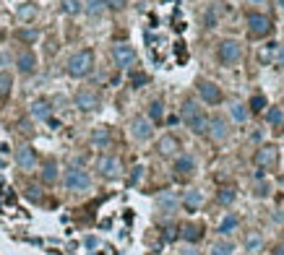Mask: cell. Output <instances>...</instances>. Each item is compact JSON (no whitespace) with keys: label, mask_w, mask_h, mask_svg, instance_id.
Masks as SVG:
<instances>
[{"label":"cell","mask_w":284,"mask_h":255,"mask_svg":"<svg viewBox=\"0 0 284 255\" xmlns=\"http://www.w3.org/2000/svg\"><path fill=\"white\" fill-rule=\"evenodd\" d=\"M92 68H94V52L92 50H81V52L68 58L65 71H68V76H73V78H83V76L92 73Z\"/></svg>","instance_id":"1"},{"label":"cell","mask_w":284,"mask_h":255,"mask_svg":"<svg viewBox=\"0 0 284 255\" xmlns=\"http://www.w3.org/2000/svg\"><path fill=\"white\" fill-rule=\"evenodd\" d=\"M183 120L185 125L193 130V133H206V125H209V118L206 112L195 104V102H185L183 104Z\"/></svg>","instance_id":"2"},{"label":"cell","mask_w":284,"mask_h":255,"mask_svg":"<svg viewBox=\"0 0 284 255\" xmlns=\"http://www.w3.org/2000/svg\"><path fill=\"white\" fill-rule=\"evenodd\" d=\"M65 188L68 190H89L92 188V177L86 175L83 169H78V167H71L68 172H65Z\"/></svg>","instance_id":"3"},{"label":"cell","mask_w":284,"mask_h":255,"mask_svg":"<svg viewBox=\"0 0 284 255\" xmlns=\"http://www.w3.org/2000/svg\"><path fill=\"white\" fill-rule=\"evenodd\" d=\"M240 58H243V44H240L237 39H224V42L219 44V60H222L224 65H232V63H237Z\"/></svg>","instance_id":"4"},{"label":"cell","mask_w":284,"mask_h":255,"mask_svg":"<svg viewBox=\"0 0 284 255\" xmlns=\"http://www.w3.org/2000/svg\"><path fill=\"white\" fill-rule=\"evenodd\" d=\"M276 161H279V149L274 144H266V146H261L255 151V164H258V169H271Z\"/></svg>","instance_id":"5"},{"label":"cell","mask_w":284,"mask_h":255,"mask_svg":"<svg viewBox=\"0 0 284 255\" xmlns=\"http://www.w3.org/2000/svg\"><path fill=\"white\" fill-rule=\"evenodd\" d=\"M112 58H115V65L118 68H130L136 63V50L130 44H115L112 47Z\"/></svg>","instance_id":"6"},{"label":"cell","mask_w":284,"mask_h":255,"mask_svg":"<svg viewBox=\"0 0 284 255\" xmlns=\"http://www.w3.org/2000/svg\"><path fill=\"white\" fill-rule=\"evenodd\" d=\"M76 107L81 112H94V109H99V97L89 89H81V91H76Z\"/></svg>","instance_id":"7"},{"label":"cell","mask_w":284,"mask_h":255,"mask_svg":"<svg viewBox=\"0 0 284 255\" xmlns=\"http://www.w3.org/2000/svg\"><path fill=\"white\" fill-rule=\"evenodd\" d=\"M97 169L104 180H115V177H120V161L115 156H102L97 161Z\"/></svg>","instance_id":"8"},{"label":"cell","mask_w":284,"mask_h":255,"mask_svg":"<svg viewBox=\"0 0 284 255\" xmlns=\"http://www.w3.org/2000/svg\"><path fill=\"white\" fill-rule=\"evenodd\" d=\"M248 29H250L253 37H266L271 32V21L261 13H250L248 16Z\"/></svg>","instance_id":"9"},{"label":"cell","mask_w":284,"mask_h":255,"mask_svg":"<svg viewBox=\"0 0 284 255\" xmlns=\"http://www.w3.org/2000/svg\"><path fill=\"white\" fill-rule=\"evenodd\" d=\"M16 164L24 169V172L34 169V167H37V151H34L32 146H18V149H16Z\"/></svg>","instance_id":"10"},{"label":"cell","mask_w":284,"mask_h":255,"mask_svg":"<svg viewBox=\"0 0 284 255\" xmlns=\"http://www.w3.org/2000/svg\"><path fill=\"white\" fill-rule=\"evenodd\" d=\"M151 133H154V128H151L149 118H136L133 123H130V135H133L136 141H149Z\"/></svg>","instance_id":"11"},{"label":"cell","mask_w":284,"mask_h":255,"mask_svg":"<svg viewBox=\"0 0 284 255\" xmlns=\"http://www.w3.org/2000/svg\"><path fill=\"white\" fill-rule=\"evenodd\" d=\"M198 91H201V99L206 104H219L222 102V89L216 86V83H211V81H201Z\"/></svg>","instance_id":"12"},{"label":"cell","mask_w":284,"mask_h":255,"mask_svg":"<svg viewBox=\"0 0 284 255\" xmlns=\"http://www.w3.org/2000/svg\"><path fill=\"white\" fill-rule=\"evenodd\" d=\"M206 133L211 135V141H224V138L230 135V130H227V123L222 120V118H211L209 120V125H206Z\"/></svg>","instance_id":"13"},{"label":"cell","mask_w":284,"mask_h":255,"mask_svg":"<svg viewBox=\"0 0 284 255\" xmlns=\"http://www.w3.org/2000/svg\"><path fill=\"white\" fill-rule=\"evenodd\" d=\"M157 208H159L162 214H172L175 208H178V195H175L172 190H162L157 195Z\"/></svg>","instance_id":"14"},{"label":"cell","mask_w":284,"mask_h":255,"mask_svg":"<svg viewBox=\"0 0 284 255\" xmlns=\"http://www.w3.org/2000/svg\"><path fill=\"white\" fill-rule=\"evenodd\" d=\"M193 172H195L193 156H178V161H175V177H190Z\"/></svg>","instance_id":"15"},{"label":"cell","mask_w":284,"mask_h":255,"mask_svg":"<svg viewBox=\"0 0 284 255\" xmlns=\"http://www.w3.org/2000/svg\"><path fill=\"white\" fill-rule=\"evenodd\" d=\"M157 149H159L162 156H175V154H178V149H180V141L175 135H162L159 144H157Z\"/></svg>","instance_id":"16"},{"label":"cell","mask_w":284,"mask_h":255,"mask_svg":"<svg viewBox=\"0 0 284 255\" xmlns=\"http://www.w3.org/2000/svg\"><path fill=\"white\" fill-rule=\"evenodd\" d=\"M16 65H18V71L24 73V76H29V73H34L37 71V58H34V52H21L18 55V60H16Z\"/></svg>","instance_id":"17"},{"label":"cell","mask_w":284,"mask_h":255,"mask_svg":"<svg viewBox=\"0 0 284 255\" xmlns=\"http://www.w3.org/2000/svg\"><path fill=\"white\" fill-rule=\"evenodd\" d=\"M201 203H204V193H201V190H188L185 198H183V206L188 208L190 214H193V211H198Z\"/></svg>","instance_id":"18"},{"label":"cell","mask_w":284,"mask_h":255,"mask_svg":"<svg viewBox=\"0 0 284 255\" xmlns=\"http://www.w3.org/2000/svg\"><path fill=\"white\" fill-rule=\"evenodd\" d=\"M180 235H183V240H185V242H190V245H193V242H198V240L204 237V226H201V224H185Z\"/></svg>","instance_id":"19"},{"label":"cell","mask_w":284,"mask_h":255,"mask_svg":"<svg viewBox=\"0 0 284 255\" xmlns=\"http://www.w3.org/2000/svg\"><path fill=\"white\" fill-rule=\"evenodd\" d=\"M50 112H52V107H50V102H45V99H37V102L32 104V118H34V120H50Z\"/></svg>","instance_id":"20"},{"label":"cell","mask_w":284,"mask_h":255,"mask_svg":"<svg viewBox=\"0 0 284 255\" xmlns=\"http://www.w3.org/2000/svg\"><path fill=\"white\" fill-rule=\"evenodd\" d=\"M110 128H97L94 133H92V144L97 146V149H107L110 146Z\"/></svg>","instance_id":"21"},{"label":"cell","mask_w":284,"mask_h":255,"mask_svg":"<svg viewBox=\"0 0 284 255\" xmlns=\"http://www.w3.org/2000/svg\"><path fill=\"white\" fill-rule=\"evenodd\" d=\"M55 180H58V164L50 159V161H45V167H42V182L52 185Z\"/></svg>","instance_id":"22"},{"label":"cell","mask_w":284,"mask_h":255,"mask_svg":"<svg viewBox=\"0 0 284 255\" xmlns=\"http://www.w3.org/2000/svg\"><path fill=\"white\" fill-rule=\"evenodd\" d=\"M266 120H269L271 125H276L279 130H284V112H281L279 107H271V109L266 112Z\"/></svg>","instance_id":"23"},{"label":"cell","mask_w":284,"mask_h":255,"mask_svg":"<svg viewBox=\"0 0 284 255\" xmlns=\"http://www.w3.org/2000/svg\"><path fill=\"white\" fill-rule=\"evenodd\" d=\"M232 252H235L232 242L219 240V242H214V245H211V252H209V255H232Z\"/></svg>","instance_id":"24"},{"label":"cell","mask_w":284,"mask_h":255,"mask_svg":"<svg viewBox=\"0 0 284 255\" xmlns=\"http://www.w3.org/2000/svg\"><path fill=\"white\" fill-rule=\"evenodd\" d=\"M245 247H248V252H258L261 247H264V240H261L258 232H250V235L245 237Z\"/></svg>","instance_id":"25"},{"label":"cell","mask_w":284,"mask_h":255,"mask_svg":"<svg viewBox=\"0 0 284 255\" xmlns=\"http://www.w3.org/2000/svg\"><path fill=\"white\" fill-rule=\"evenodd\" d=\"M162 118H164V104L162 102H151L149 104V120L151 123H159Z\"/></svg>","instance_id":"26"},{"label":"cell","mask_w":284,"mask_h":255,"mask_svg":"<svg viewBox=\"0 0 284 255\" xmlns=\"http://www.w3.org/2000/svg\"><path fill=\"white\" fill-rule=\"evenodd\" d=\"M11 86H13L11 73H0V99H6L11 94Z\"/></svg>","instance_id":"27"},{"label":"cell","mask_w":284,"mask_h":255,"mask_svg":"<svg viewBox=\"0 0 284 255\" xmlns=\"http://www.w3.org/2000/svg\"><path fill=\"white\" fill-rule=\"evenodd\" d=\"M63 13L65 16H76V13H81V3H78V0H63Z\"/></svg>","instance_id":"28"},{"label":"cell","mask_w":284,"mask_h":255,"mask_svg":"<svg viewBox=\"0 0 284 255\" xmlns=\"http://www.w3.org/2000/svg\"><path fill=\"white\" fill-rule=\"evenodd\" d=\"M232 118H235L237 123H245V120L250 118V109L243 107V104H235V107H232Z\"/></svg>","instance_id":"29"},{"label":"cell","mask_w":284,"mask_h":255,"mask_svg":"<svg viewBox=\"0 0 284 255\" xmlns=\"http://www.w3.org/2000/svg\"><path fill=\"white\" fill-rule=\"evenodd\" d=\"M235 195H237V193H235V188H222L219 193H216V198H219V203H222V206H230V203L235 201Z\"/></svg>","instance_id":"30"},{"label":"cell","mask_w":284,"mask_h":255,"mask_svg":"<svg viewBox=\"0 0 284 255\" xmlns=\"http://www.w3.org/2000/svg\"><path fill=\"white\" fill-rule=\"evenodd\" d=\"M21 42H37V37H39V32L37 29H18V34H16Z\"/></svg>","instance_id":"31"},{"label":"cell","mask_w":284,"mask_h":255,"mask_svg":"<svg viewBox=\"0 0 284 255\" xmlns=\"http://www.w3.org/2000/svg\"><path fill=\"white\" fill-rule=\"evenodd\" d=\"M248 107H250V112H261V109L266 107V97H264V94H255V97L250 99Z\"/></svg>","instance_id":"32"},{"label":"cell","mask_w":284,"mask_h":255,"mask_svg":"<svg viewBox=\"0 0 284 255\" xmlns=\"http://www.w3.org/2000/svg\"><path fill=\"white\" fill-rule=\"evenodd\" d=\"M104 11V3H102V0H89V6H86V13H89V16H99Z\"/></svg>","instance_id":"33"},{"label":"cell","mask_w":284,"mask_h":255,"mask_svg":"<svg viewBox=\"0 0 284 255\" xmlns=\"http://www.w3.org/2000/svg\"><path fill=\"white\" fill-rule=\"evenodd\" d=\"M235 226H237V216H227V219L219 224V232H222V235H230Z\"/></svg>","instance_id":"34"},{"label":"cell","mask_w":284,"mask_h":255,"mask_svg":"<svg viewBox=\"0 0 284 255\" xmlns=\"http://www.w3.org/2000/svg\"><path fill=\"white\" fill-rule=\"evenodd\" d=\"M102 3H104V8H110V11H123L128 0H102Z\"/></svg>","instance_id":"35"},{"label":"cell","mask_w":284,"mask_h":255,"mask_svg":"<svg viewBox=\"0 0 284 255\" xmlns=\"http://www.w3.org/2000/svg\"><path fill=\"white\" fill-rule=\"evenodd\" d=\"M274 52H276V44H266V50L258 55V60H261V63H269V60L274 58Z\"/></svg>","instance_id":"36"},{"label":"cell","mask_w":284,"mask_h":255,"mask_svg":"<svg viewBox=\"0 0 284 255\" xmlns=\"http://www.w3.org/2000/svg\"><path fill=\"white\" fill-rule=\"evenodd\" d=\"M130 83H133V86H144V83H149V76L146 73H133V76H130Z\"/></svg>","instance_id":"37"},{"label":"cell","mask_w":284,"mask_h":255,"mask_svg":"<svg viewBox=\"0 0 284 255\" xmlns=\"http://www.w3.org/2000/svg\"><path fill=\"white\" fill-rule=\"evenodd\" d=\"M141 177H144V167H133V172H130V180H128V185H136Z\"/></svg>","instance_id":"38"},{"label":"cell","mask_w":284,"mask_h":255,"mask_svg":"<svg viewBox=\"0 0 284 255\" xmlns=\"http://www.w3.org/2000/svg\"><path fill=\"white\" fill-rule=\"evenodd\" d=\"M26 198H29V201H39V198H42V193H39L37 185H29V188H26Z\"/></svg>","instance_id":"39"},{"label":"cell","mask_w":284,"mask_h":255,"mask_svg":"<svg viewBox=\"0 0 284 255\" xmlns=\"http://www.w3.org/2000/svg\"><path fill=\"white\" fill-rule=\"evenodd\" d=\"M34 11H37L34 6H24V8H18V16L21 18H29V16H34Z\"/></svg>","instance_id":"40"},{"label":"cell","mask_w":284,"mask_h":255,"mask_svg":"<svg viewBox=\"0 0 284 255\" xmlns=\"http://www.w3.org/2000/svg\"><path fill=\"white\" fill-rule=\"evenodd\" d=\"M274 60H276V65H281V68H284V44H281V47H276Z\"/></svg>","instance_id":"41"},{"label":"cell","mask_w":284,"mask_h":255,"mask_svg":"<svg viewBox=\"0 0 284 255\" xmlns=\"http://www.w3.org/2000/svg\"><path fill=\"white\" fill-rule=\"evenodd\" d=\"M255 195L266 198V195H269V185H266V182H261V185H258V190H255Z\"/></svg>","instance_id":"42"},{"label":"cell","mask_w":284,"mask_h":255,"mask_svg":"<svg viewBox=\"0 0 284 255\" xmlns=\"http://www.w3.org/2000/svg\"><path fill=\"white\" fill-rule=\"evenodd\" d=\"M214 24H216V11L211 8V11L206 13V26H214Z\"/></svg>","instance_id":"43"},{"label":"cell","mask_w":284,"mask_h":255,"mask_svg":"<svg viewBox=\"0 0 284 255\" xmlns=\"http://www.w3.org/2000/svg\"><path fill=\"white\" fill-rule=\"evenodd\" d=\"M83 245L89 247V250H94V247H99V240H97V237H86V240H83Z\"/></svg>","instance_id":"44"},{"label":"cell","mask_w":284,"mask_h":255,"mask_svg":"<svg viewBox=\"0 0 284 255\" xmlns=\"http://www.w3.org/2000/svg\"><path fill=\"white\" fill-rule=\"evenodd\" d=\"M175 232H178V229H172V226L164 229V240H175Z\"/></svg>","instance_id":"45"},{"label":"cell","mask_w":284,"mask_h":255,"mask_svg":"<svg viewBox=\"0 0 284 255\" xmlns=\"http://www.w3.org/2000/svg\"><path fill=\"white\" fill-rule=\"evenodd\" d=\"M266 177V169H255V180H264Z\"/></svg>","instance_id":"46"},{"label":"cell","mask_w":284,"mask_h":255,"mask_svg":"<svg viewBox=\"0 0 284 255\" xmlns=\"http://www.w3.org/2000/svg\"><path fill=\"white\" fill-rule=\"evenodd\" d=\"M180 255H198V252H195V250H193V247H185V250H183V252H180Z\"/></svg>","instance_id":"47"},{"label":"cell","mask_w":284,"mask_h":255,"mask_svg":"<svg viewBox=\"0 0 284 255\" xmlns=\"http://www.w3.org/2000/svg\"><path fill=\"white\" fill-rule=\"evenodd\" d=\"M274 255H284V242H281V245H276V250H274Z\"/></svg>","instance_id":"48"},{"label":"cell","mask_w":284,"mask_h":255,"mask_svg":"<svg viewBox=\"0 0 284 255\" xmlns=\"http://www.w3.org/2000/svg\"><path fill=\"white\" fill-rule=\"evenodd\" d=\"M250 3H264V0H250Z\"/></svg>","instance_id":"49"},{"label":"cell","mask_w":284,"mask_h":255,"mask_svg":"<svg viewBox=\"0 0 284 255\" xmlns=\"http://www.w3.org/2000/svg\"><path fill=\"white\" fill-rule=\"evenodd\" d=\"M279 6H281V8H284V0H279Z\"/></svg>","instance_id":"50"},{"label":"cell","mask_w":284,"mask_h":255,"mask_svg":"<svg viewBox=\"0 0 284 255\" xmlns=\"http://www.w3.org/2000/svg\"><path fill=\"white\" fill-rule=\"evenodd\" d=\"M0 34H3V32H0Z\"/></svg>","instance_id":"51"}]
</instances>
